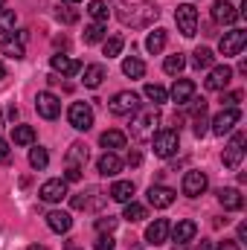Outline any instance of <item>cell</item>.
<instances>
[{
  "mask_svg": "<svg viewBox=\"0 0 247 250\" xmlns=\"http://www.w3.org/2000/svg\"><path fill=\"white\" fill-rule=\"evenodd\" d=\"M157 15H160V9L154 6V3H140V6H128L120 12V21H123L125 26H134V29H143V26H148L151 21H157Z\"/></svg>",
  "mask_w": 247,
  "mask_h": 250,
  "instance_id": "cell-1",
  "label": "cell"
},
{
  "mask_svg": "<svg viewBox=\"0 0 247 250\" xmlns=\"http://www.w3.org/2000/svg\"><path fill=\"white\" fill-rule=\"evenodd\" d=\"M157 125H160L157 111H140L131 123V137L140 140V143H151V137L157 134Z\"/></svg>",
  "mask_w": 247,
  "mask_h": 250,
  "instance_id": "cell-2",
  "label": "cell"
},
{
  "mask_svg": "<svg viewBox=\"0 0 247 250\" xmlns=\"http://www.w3.org/2000/svg\"><path fill=\"white\" fill-rule=\"evenodd\" d=\"M151 146H154V154L157 157H172L181 146V134L175 128H166V131H157L151 137Z\"/></svg>",
  "mask_w": 247,
  "mask_h": 250,
  "instance_id": "cell-3",
  "label": "cell"
},
{
  "mask_svg": "<svg viewBox=\"0 0 247 250\" xmlns=\"http://www.w3.org/2000/svg\"><path fill=\"white\" fill-rule=\"evenodd\" d=\"M67 120L76 131H87V128H93V108L87 102H73L67 111Z\"/></svg>",
  "mask_w": 247,
  "mask_h": 250,
  "instance_id": "cell-4",
  "label": "cell"
},
{
  "mask_svg": "<svg viewBox=\"0 0 247 250\" xmlns=\"http://www.w3.org/2000/svg\"><path fill=\"white\" fill-rule=\"evenodd\" d=\"M175 21H178V29L184 32L186 38H192L198 32V9L192 3H181L178 12H175Z\"/></svg>",
  "mask_w": 247,
  "mask_h": 250,
  "instance_id": "cell-5",
  "label": "cell"
},
{
  "mask_svg": "<svg viewBox=\"0 0 247 250\" xmlns=\"http://www.w3.org/2000/svg\"><path fill=\"white\" fill-rule=\"evenodd\" d=\"M108 108H111V114H114V117H128V114H137L140 99H137V93L123 90V93H117V96L108 102Z\"/></svg>",
  "mask_w": 247,
  "mask_h": 250,
  "instance_id": "cell-6",
  "label": "cell"
},
{
  "mask_svg": "<svg viewBox=\"0 0 247 250\" xmlns=\"http://www.w3.org/2000/svg\"><path fill=\"white\" fill-rule=\"evenodd\" d=\"M242 120V114H239V108H224L221 114H215L212 117V134H218V137H224V134H230L236 125Z\"/></svg>",
  "mask_w": 247,
  "mask_h": 250,
  "instance_id": "cell-7",
  "label": "cell"
},
{
  "mask_svg": "<svg viewBox=\"0 0 247 250\" xmlns=\"http://www.w3.org/2000/svg\"><path fill=\"white\" fill-rule=\"evenodd\" d=\"M245 143H247L245 134H236L230 140V146L224 148V166L227 169H239L242 166V160H245Z\"/></svg>",
  "mask_w": 247,
  "mask_h": 250,
  "instance_id": "cell-8",
  "label": "cell"
},
{
  "mask_svg": "<svg viewBox=\"0 0 247 250\" xmlns=\"http://www.w3.org/2000/svg\"><path fill=\"white\" fill-rule=\"evenodd\" d=\"M245 44H247V32L245 29H233V32H224L218 50H221V56H239L245 50Z\"/></svg>",
  "mask_w": 247,
  "mask_h": 250,
  "instance_id": "cell-9",
  "label": "cell"
},
{
  "mask_svg": "<svg viewBox=\"0 0 247 250\" xmlns=\"http://www.w3.org/2000/svg\"><path fill=\"white\" fill-rule=\"evenodd\" d=\"M230 82H233V67L218 64V67H212V70H209V76H206V82H204V84H206V90H212V93H215V90H224Z\"/></svg>",
  "mask_w": 247,
  "mask_h": 250,
  "instance_id": "cell-10",
  "label": "cell"
},
{
  "mask_svg": "<svg viewBox=\"0 0 247 250\" xmlns=\"http://www.w3.org/2000/svg\"><path fill=\"white\" fill-rule=\"evenodd\" d=\"M35 108H38V114H41L44 120H56V117L62 114V102H59V96H53L50 90H44V93L35 96Z\"/></svg>",
  "mask_w": 247,
  "mask_h": 250,
  "instance_id": "cell-11",
  "label": "cell"
},
{
  "mask_svg": "<svg viewBox=\"0 0 247 250\" xmlns=\"http://www.w3.org/2000/svg\"><path fill=\"white\" fill-rule=\"evenodd\" d=\"M38 195H41V201H47V204H59L62 198H67V181L53 178V181H47L44 187L38 189Z\"/></svg>",
  "mask_w": 247,
  "mask_h": 250,
  "instance_id": "cell-12",
  "label": "cell"
},
{
  "mask_svg": "<svg viewBox=\"0 0 247 250\" xmlns=\"http://www.w3.org/2000/svg\"><path fill=\"white\" fill-rule=\"evenodd\" d=\"M212 21H218V23L230 26V23H236V21H239V9H236L230 0H215V3H212Z\"/></svg>",
  "mask_w": 247,
  "mask_h": 250,
  "instance_id": "cell-13",
  "label": "cell"
},
{
  "mask_svg": "<svg viewBox=\"0 0 247 250\" xmlns=\"http://www.w3.org/2000/svg\"><path fill=\"white\" fill-rule=\"evenodd\" d=\"M175 195H178L175 189L154 184V187L148 189V204H151V207H157V209H166V207H172V204H175Z\"/></svg>",
  "mask_w": 247,
  "mask_h": 250,
  "instance_id": "cell-14",
  "label": "cell"
},
{
  "mask_svg": "<svg viewBox=\"0 0 247 250\" xmlns=\"http://www.w3.org/2000/svg\"><path fill=\"white\" fill-rule=\"evenodd\" d=\"M204 189H206V175L204 172H186L184 175V195L198 198V195H204Z\"/></svg>",
  "mask_w": 247,
  "mask_h": 250,
  "instance_id": "cell-15",
  "label": "cell"
},
{
  "mask_svg": "<svg viewBox=\"0 0 247 250\" xmlns=\"http://www.w3.org/2000/svg\"><path fill=\"white\" fill-rule=\"evenodd\" d=\"M166 239H169V221L166 218H154L148 224V230H145V242L148 245H163Z\"/></svg>",
  "mask_w": 247,
  "mask_h": 250,
  "instance_id": "cell-16",
  "label": "cell"
},
{
  "mask_svg": "<svg viewBox=\"0 0 247 250\" xmlns=\"http://www.w3.org/2000/svg\"><path fill=\"white\" fill-rule=\"evenodd\" d=\"M178 105H186V102H192V96H195V82L192 79H178L175 84H172V93H169Z\"/></svg>",
  "mask_w": 247,
  "mask_h": 250,
  "instance_id": "cell-17",
  "label": "cell"
},
{
  "mask_svg": "<svg viewBox=\"0 0 247 250\" xmlns=\"http://www.w3.org/2000/svg\"><path fill=\"white\" fill-rule=\"evenodd\" d=\"M96 169H99V175H105V178H114V175H120V169H123V160H120L114 151H105V154L96 160Z\"/></svg>",
  "mask_w": 247,
  "mask_h": 250,
  "instance_id": "cell-18",
  "label": "cell"
},
{
  "mask_svg": "<svg viewBox=\"0 0 247 250\" xmlns=\"http://www.w3.org/2000/svg\"><path fill=\"white\" fill-rule=\"evenodd\" d=\"M195 233H198V224H195V221H189V218L178 221V224L172 227V239H175V245H186V242H192V239H195Z\"/></svg>",
  "mask_w": 247,
  "mask_h": 250,
  "instance_id": "cell-19",
  "label": "cell"
},
{
  "mask_svg": "<svg viewBox=\"0 0 247 250\" xmlns=\"http://www.w3.org/2000/svg\"><path fill=\"white\" fill-rule=\"evenodd\" d=\"M50 64H53V70L56 73H62V76H76V73H82V62H76V59H67V56H53L50 59Z\"/></svg>",
  "mask_w": 247,
  "mask_h": 250,
  "instance_id": "cell-20",
  "label": "cell"
},
{
  "mask_svg": "<svg viewBox=\"0 0 247 250\" xmlns=\"http://www.w3.org/2000/svg\"><path fill=\"white\" fill-rule=\"evenodd\" d=\"M47 227H50L53 233H67V230L73 227V218H70V212H62V209H53V212L47 215Z\"/></svg>",
  "mask_w": 247,
  "mask_h": 250,
  "instance_id": "cell-21",
  "label": "cell"
},
{
  "mask_svg": "<svg viewBox=\"0 0 247 250\" xmlns=\"http://www.w3.org/2000/svg\"><path fill=\"white\" fill-rule=\"evenodd\" d=\"M218 201H221V207H224V209H242V207H245L242 192H239V189H233V187L218 189Z\"/></svg>",
  "mask_w": 247,
  "mask_h": 250,
  "instance_id": "cell-22",
  "label": "cell"
},
{
  "mask_svg": "<svg viewBox=\"0 0 247 250\" xmlns=\"http://www.w3.org/2000/svg\"><path fill=\"white\" fill-rule=\"evenodd\" d=\"M108 195H111L114 201H120V204H128V201H134V184H131V181H117Z\"/></svg>",
  "mask_w": 247,
  "mask_h": 250,
  "instance_id": "cell-23",
  "label": "cell"
},
{
  "mask_svg": "<svg viewBox=\"0 0 247 250\" xmlns=\"http://www.w3.org/2000/svg\"><path fill=\"white\" fill-rule=\"evenodd\" d=\"M99 143H102V148H105V151L125 148V134H123V131H117V128H111V131H105V134L99 137Z\"/></svg>",
  "mask_w": 247,
  "mask_h": 250,
  "instance_id": "cell-24",
  "label": "cell"
},
{
  "mask_svg": "<svg viewBox=\"0 0 247 250\" xmlns=\"http://www.w3.org/2000/svg\"><path fill=\"white\" fill-rule=\"evenodd\" d=\"M0 53H3V56H9V59H15V62H21V59L26 56V50H23V44H21L18 38H3Z\"/></svg>",
  "mask_w": 247,
  "mask_h": 250,
  "instance_id": "cell-25",
  "label": "cell"
},
{
  "mask_svg": "<svg viewBox=\"0 0 247 250\" xmlns=\"http://www.w3.org/2000/svg\"><path fill=\"white\" fill-rule=\"evenodd\" d=\"M105 82V67L102 64H87L84 67V87H99Z\"/></svg>",
  "mask_w": 247,
  "mask_h": 250,
  "instance_id": "cell-26",
  "label": "cell"
},
{
  "mask_svg": "<svg viewBox=\"0 0 247 250\" xmlns=\"http://www.w3.org/2000/svg\"><path fill=\"white\" fill-rule=\"evenodd\" d=\"M87 163V146L84 143H73L70 146V151H67V166H84Z\"/></svg>",
  "mask_w": 247,
  "mask_h": 250,
  "instance_id": "cell-27",
  "label": "cell"
},
{
  "mask_svg": "<svg viewBox=\"0 0 247 250\" xmlns=\"http://www.w3.org/2000/svg\"><path fill=\"white\" fill-rule=\"evenodd\" d=\"M123 73L128 79H143V76H145V64L140 62L137 56H128L123 62Z\"/></svg>",
  "mask_w": 247,
  "mask_h": 250,
  "instance_id": "cell-28",
  "label": "cell"
},
{
  "mask_svg": "<svg viewBox=\"0 0 247 250\" xmlns=\"http://www.w3.org/2000/svg\"><path fill=\"white\" fill-rule=\"evenodd\" d=\"M163 47H166V32H163V29L148 32V38H145V50H148L151 56H157V53H163Z\"/></svg>",
  "mask_w": 247,
  "mask_h": 250,
  "instance_id": "cell-29",
  "label": "cell"
},
{
  "mask_svg": "<svg viewBox=\"0 0 247 250\" xmlns=\"http://www.w3.org/2000/svg\"><path fill=\"white\" fill-rule=\"evenodd\" d=\"M12 140H15V146H29L35 140V128L32 125H15L12 128Z\"/></svg>",
  "mask_w": 247,
  "mask_h": 250,
  "instance_id": "cell-30",
  "label": "cell"
},
{
  "mask_svg": "<svg viewBox=\"0 0 247 250\" xmlns=\"http://www.w3.org/2000/svg\"><path fill=\"white\" fill-rule=\"evenodd\" d=\"M87 15H90L96 23H105V21H108V3H105V0H90V3H87Z\"/></svg>",
  "mask_w": 247,
  "mask_h": 250,
  "instance_id": "cell-31",
  "label": "cell"
},
{
  "mask_svg": "<svg viewBox=\"0 0 247 250\" xmlns=\"http://www.w3.org/2000/svg\"><path fill=\"white\" fill-rule=\"evenodd\" d=\"M192 56H195L192 64H195L198 70H206V67H212V62H215V56H212V50H209V47H198Z\"/></svg>",
  "mask_w": 247,
  "mask_h": 250,
  "instance_id": "cell-32",
  "label": "cell"
},
{
  "mask_svg": "<svg viewBox=\"0 0 247 250\" xmlns=\"http://www.w3.org/2000/svg\"><path fill=\"white\" fill-rule=\"evenodd\" d=\"M148 212H145V207L143 204H134V201H128L125 204V212H123V218L125 221H143Z\"/></svg>",
  "mask_w": 247,
  "mask_h": 250,
  "instance_id": "cell-33",
  "label": "cell"
},
{
  "mask_svg": "<svg viewBox=\"0 0 247 250\" xmlns=\"http://www.w3.org/2000/svg\"><path fill=\"white\" fill-rule=\"evenodd\" d=\"M145 99L154 102V105H163V102L169 99V93H166V87H160V84H145Z\"/></svg>",
  "mask_w": 247,
  "mask_h": 250,
  "instance_id": "cell-34",
  "label": "cell"
},
{
  "mask_svg": "<svg viewBox=\"0 0 247 250\" xmlns=\"http://www.w3.org/2000/svg\"><path fill=\"white\" fill-rule=\"evenodd\" d=\"M47 163H50V154H47L41 146L29 151V166H32V169H38V172H41V169H47Z\"/></svg>",
  "mask_w": 247,
  "mask_h": 250,
  "instance_id": "cell-35",
  "label": "cell"
},
{
  "mask_svg": "<svg viewBox=\"0 0 247 250\" xmlns=\"http://www.w3.org/2000/svg\"><path fill=\"white\" fill-rule=\"evenodd\" d=\"M105 38V23H90L84 29V44H99Z\"/></svg>",
  "mask_w": 247,
  "mask_h": 250,
  "instance_id": "cell-36",
  "label": "cell"
},
{
  "mask_svg": "<svg viewBox=\"0 0 247 250\" xmlns=\"http://www.w3.org/2000/svg\"><path fill=\"white\" fill-rule=\"evenodd\" d=\"M123 47H125L123 35H111V38H105V56H108V59L120 56V53H123Z\"/></svg>",
  "mask_w": 247,
  "mask_h": 250,
  "instance_id": "cell-37",
  "label": "cell"
},
{
  "mask_svg": "<svg viewBox=\"0 0 247 250\" xmlns=\"http://www.w3.org/2000/svg\"><path fill=\"white\" fill-rule=\"evenodd\" d=\"M184 67H186V59L181 56V53H175V56H169V59L163 62V70H166V73H172V76H178Z\"/></svg>",
  "mask_w": 247,
  "mask_h": 250,
  "instance_id": "cell-38",
  "label": "cell"
},
{
  "mask_svg": "<svg viewBox=\"0 0 247 250\" xmlns=\"http://www.w3.org/2000/svg\"><path fill=\"white\" fill-rule=\"evenodd\" d=\"M18 23V15L15 9H0V32H12Z\"/></svg>",
  "mask_w": 247,
  "mask_h": 250,
  "instance_id": "cell-39",
  "label": "cell"
},
{
  "mask_svg": "<svg viewBox=\"0 0 247 250\" xmlns=\"http://www.w3.org/2000/svg\"><path fill=\"white\" fill-rule=\"evenodd\" d=\"M114 227H117V218H114V215H99V218H96V230H99V233H111Z\"/></svg>",
  "mask_w": 247,
  "mask_h": 250,
  "instance_id": "cell-40",
  "label": "cell"
},
{
  "mask_svg": "<svg viewBox=\"0 0 247 250\" xmlns=\"http://www.w3.org/2000/svg\"><path fill=\"white\" fill-rule=\"evenodd\" d=\"M56 18H59L62 23H76V21H79V12H76V9H70V6H64V9L56 12Z\"/></svg>",
  "mask_w": 247,
  "mask_h": 250,
  "instance_id": "cell-41",
  "label": "cell"
},
{
  "mask_svg": "<svg viewBox=\"0 0 247 250\" xmlns=\"http://www.w3.org/2000/svg\"><path fill=\"white\" fill-rule=\"evenodd\" d=\"M64 181H67V184H79V181H82V169H79V166H67Z\"/></svg>",
  "mask_w": 247,
  "mask_h": 250,
  "instance_id": "cell-42",
  "label": "cell"
},
{
  "mask_svg": "<svg viewBox=\"0 0 247 250\" xmlns=\"http://www.w3.org/2000/svg\"><path fill=\"white\" fill-rule=\"evenodd\" d=\"M239 102H242V90H233V93L224 96V108H236Z\"/></svg>",
  "mask_w": 247,
  "mask_h": 250,
  "instance_id": "cell-43",
  "label": "cell"
},
{
  "mask_svg": "<svg viewBox=\"0 0 247 250\" xmlns=\"http://www.w3.org/2000/svg\"><path fill=\"white\" fill-rule=\"evenodd\" d=\"M93 248H96V250H114V239H111V236H105V233H102V236H99V239H96V245H93Z\"/></svg>",
  "mask_w": 247,
  "mask_h": 250,
  "instance_id": "cell-44",
  "label": "cell"
},
{
  "mask_svg": "<svg viewBox=\"0 0 247 250\" xmlns=\"http://www.w3.org/2000/svg\"><path fill=\"white\" fill-rule=\"evenodd\" d=\"M140 163H143V154L140 151H131L128 154V166H140Z\"/></svg>",
  "mask_w": 247,
  "mask_h": 250,
  "instance_id": "cell-45",
  "label": "cell"
},
{
  "mask_svg": "<svg viewBox=\"0 0 247 250\" xmlns=\"http://www.w3.org/2000/svg\"><path fill=\"white\" fill-rule=\"evenodd\" d=\"M6 160H9V143L0 140V163H6Z\"/></svg>",
  "mask_w": 247,
  "mask_h": 250,
  "instance_id": "cell-46",
  "label": "cell"
},
{
  "mask_svg": "<svg viewBox=\"0 0 247 250\" xmlns=\"http://www.w3.org/2000/svg\"><path fill=\"white\" fill-rule=\"evenodd\" d=\"M215 250H239V245H236V242H221Z\"/></svg>",
  "mask_w": 247,
  "mask_h": 250,
  "instance_id": "cell-47",
  "label": "cell"
},
{
  "mask_svg": "<svg viewBox=\"0 0 247 250\" xmlns=\"http://www.w3.org/2000/svg\"><path fill=\"white\" fill-rule=\"evenodd\" d=\"M247 239V224H242V227H239V242H245Z\"/></svg>",
  "mask_w": 247,
  "mask_h": 250,
  "instance_id": "cell-48",
  "label": "cell"
},
{
  "mask_svg": "<svg viewBox=\"0 0 247 250\" xmlns=\"http://www.w3.org/2000/svg\"><path fill=\"white\" fill-rule=\"evenodd\" d=\"M128 248H131V250H143V245H140V242H134V239H131V242H128Z\"/></svg>",
  "mask_w": 247,
  "mask_h": 250,
  "instance_id": "cell-49",
  "label": "cell"
},
{
  "mask_svg": "<svg viewBox=\"0 0 247 250\" xmlns=\"http://www.w3.org/2000/svg\"><path fill=\"white\" fill-rule=\"evenodd\" d=\"M198 250H212V242H201V245H198Z\"/></svg>",
  "mask_w": 247,
  "mask_h": 250,
  "instance_id": "cell-50",
  "label": "cell"
},
{
  "mask_svg": "<svg viewBox=\"0 0 247 250\" xmlns=\"http://www.w3.org/2000/svg\"><path fill=\"white\" fill-rule=\"evenodd\" d=\"M0 79H6V67H3V62H0Z\"/></svg>",
  "mask_w": 247,
  "mask_h": 250,
  "instance_id": "cell-51",
  "label": "cell"
},
{
  "mask_svg": "<svg viewBox=\"0 0 247 250\" xmlns=\"http://www.w3.org/2000/svg\"><path fill=\"white\" fill-rule=\"evenodd\" d=\"M29 250H47V248H44V245H32Z\"/></svg>",
  "mask_w": 247,
  "mask_h": 250,
  "instance_id": "cell-52",
  "label": "cell"
},
{
  "mask_svg": "<svg viewBox=\"0 0 247 250\" xmlns=\"http://www.w3.org/2000/svg\"><path fill=\"white\" fill-rule=\"evenodd\" d=\"M64 3H82V0H64Z\"/></svg>",
  "mask_w": 247,
  "mask_h": 250,
  "instance_id": "cell-53",
  "label": "cell"
},
{
  "mask_svg": "<svg viewBox=\"0 0 247 250\" xmlns=\"http://www.w3.org/2000/svg\"><path fill=\"white\" fill-rule=\"evenodd\" d=\"M0 128H3V111H0Z\"/></svg>",
  "mask_w": 247,
  "mask_h": 250,
  "instance_id": "cell-54",
  "label": "cell"
},
{
  "mask_svg": "<svg viewBox=\"0 0 247 250\" xmlns=\"http://www.w3.org/2000/svg\"><path fill=\"white\" fill-rule=\"evenodd\" d=\"M3 3H6V0H0V9H3Z\"/></svg>",
  "mask_w": 247,
  "mask_h": 250,
  "instance_id": "cell-55",
  "label": "cell"
},
{
  "mask_svg": "<svg viewBox=\"0 0 247 250\" xmlns=\"http://www.w3.org/2000/svg\"><path fill=\"white\" fill-rule=\"evenodd\" d=\"M70 250H73V248H70Z\"/></svg>",
  "mask_w": 247,
  "mask_h": 250,
  "instance_id": "cell-56",
  "label": "cell"
}]
</instances>
